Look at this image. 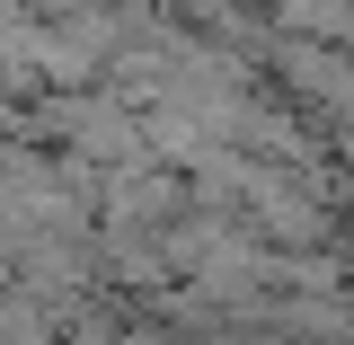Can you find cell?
Instances as JSON below:
<instances>
[{"mask_svg": "<svg viewBox=\"0 0 354 345\" xmlns=\"http://www.w3.org/2000/svg\"><path fill=\"white\" fill-rule=\"evenodd\" d=\"M283 36H354V0H274Z\"/></svg>", "mask_w": 354, "mask_h": 345, "instance_id": "obj_1", "label": "cell"}]
</instances>
